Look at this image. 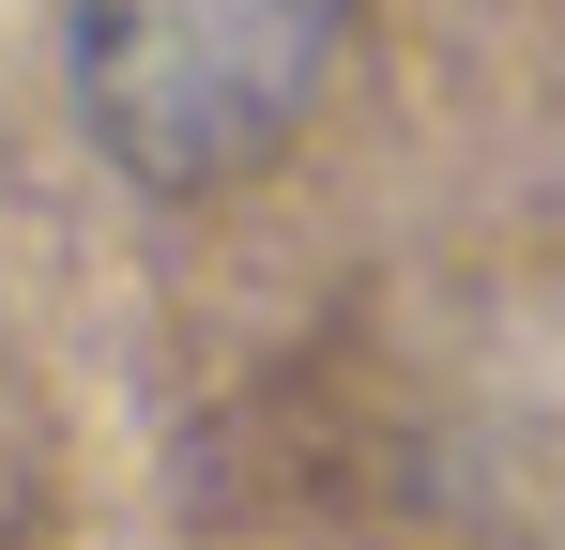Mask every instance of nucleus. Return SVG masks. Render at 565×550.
Listing matches in <instances>:
<instances>
[{"label":"nucleus","instance_id":"obj_1","mask_svg":"<svg viewBox=\"0 0 565 550\" xmlns=\"http://www.w3.org/2000/svg\"><path fill=\"white\" fill-rule=\"evenodd\" d=\"M352 15L367 0H77V123L153 199L245 183L321 107Z\"/></svg>","mask_w":565,"mask_h":550}]
</instances>
